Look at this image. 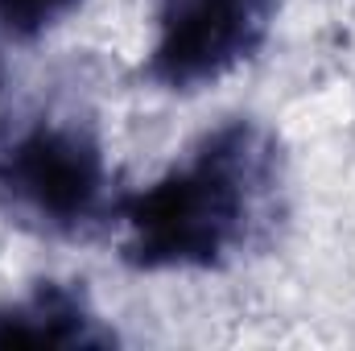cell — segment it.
<instances>
[{
    "label": "cell",
    "mask_w": 355,
    "mask_h": 351,
    "mask_svg": "<svg viewBox=\"0 0 355 351\" xmlns=\"http://www.w3.org/2000/svg\"><path fill=\"white\" fill-rule=\"evenodd\" d=\"M112 331L99 327L83 293L67 285H37L29 298L0 306V348H107Z\"/></svg>",
    "instance_id": "obj_4"
},
{
    "label": "cell",
    "mask_w": 355,
    "mask_h": 351,
    "mask_svg": "<svg viewBox=\"0 0 355 351\" xmlns=\"http://www.w3.org/2000/svg\"><path fill=\"white\" fill-rule=\"evenodd\" d=\"M75 8L79 0H0V37L33 42Z\"/></svg>",
    "instance_id": "obj_5"
},
{
    "label": "cell",
    "mask_w": 355,
    "mask_h": 351,
    "mask_svg": "<svg viewBox=\"0 0 355 351\" xmlns=\"http://www.w3.org/2000/svg\"><path fill=\"white\" fill-rule=\"evenodd\" d=\"M277 190V149L248 120L202 141V149L128 203V261L141 268H211L240 248Z\"/></svg>",
    "instance_id": "obj_1"
},
{
    "label": "cell",
    "mask_w": 355,
    "mask_h": 351,
    "mask_svg": "<svg viewBox=\"0 0 355 351\" xmlns=\"http://www.w3.org/2000/svg\"><path fill=\"white\" fill-rule=\"evenodd\" d=\"M103 153L75 124H37L0 153V194L50 228L83 223L103 198Z\"/></svg>",
    "instance_id": "obj_3"
},
{
    "label": "cell",
    "mask_w": 355,
    "mask_h": 351,
    "mask_svg": "<svg viewBox=\"0 0 355 351\" xmlns=\"http://www.w3.org/2000/svg\"><path fill=\"white\" fill-rule=\"evenodd\" d=\"M277 0H166L145 75L170 91L215 83L268 33Z\"/></svg>",
    "instance_id": "obj_2"
}]
</instances>
